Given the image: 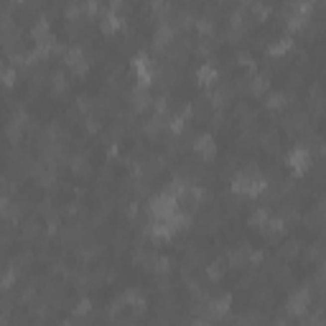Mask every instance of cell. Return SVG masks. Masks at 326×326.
<instances>
[{"mask_svg":"<svg viewBox=\"0 0 326 326\" xmlns=\"http://www.w3.org/2000/svg\"><path fill=\"white\" fill-rule=\"evenodd\" d=\"M13 79H15V72H13L10 67H5V84L10 87V84H13Z\"/></svg>","mask_w":326,"mask_h":326,"instance_id":"cell-8","label":"cell"},{"mask_svg":"<svg viewBox=\"0 0 326 326\" xmlns=\"http://www.w3.org/2000/svg\"><path fill=\"white\" fill-rule=\"evenodd\" d=\"M265 186H268V181L260 176V171L252 168V166L247 171H242V173H237V179L232 184V189L240 191V194H260Z\"/></svg>","mask_w":326,"mask_h":326,"instance_id":"cell-1","label":"cell"},{"mask_svg":"<svg viewBox=\"0 0 326 326\" xmlns=\"http://www.w3.org/2000/svg\"><path fill=\"white\" fill-rule=\"evenodd\" d=\"M283 100H286V95H270V97H268V105H270V107H280V105H283Z\"/></svg>","mask_w":326,"mask_h":326,"instance_id":"cell-7","label":"cell"},{"mask_svg":"<svg viewBox=\"0 0 326 326\" xmlns=\"http://www.w3.org/2000/svg\"><path fill=\"white\" fill-rule=\"evenodd\" d=\"M288 163H291L296 171H303V168L309 166V150H306V148H296L293 153L288 156Z\"/></svg>","mask_w":326,"mask_h":326,"instance_id":"cell-2","label":"cell"},{"mask_svg":"<svg viewBox=\"0 0 326 326\" xmlns=\"http://www.w3.org/2000/svg\"><path fill=\"white\" fill-rule=\"evenodd\" d=\"M51 87H54V92H64V90H67V77H64V74H54L51 77Z\"/></svg>","mask_w":326,"mask_h":326,"instance_id":"cell-6","label":"cell"},{"mask_svg":"<svg viewBox=\"0 0 326 326\" xmlns=\"http://www.w3.org/2000/svg\"><path fill=\"white\" fill-rule=\"evenodd\" d=\"M194 148H197L202 156H212V153H214V140H212V135H199L197 143H194Z\"/></svg>","mask_w":326,"mask_h":326,"instance_id":"cell-3","label":"cell"},{"mask_svg":"<svg viewBox=\"0 0 326 326\" xmlns=\"http://www.w3.org/2000/svg\"><path fill=\"white\" fill-rule=\"evenodd\" d=\"M133 102H135V110H143V107H148V105H150V97H148V92L138 90V92L133 95Z\"/></svg>","mask_w":326,"mask_h":326,"instance_id":"cell-4","label":"cell"},{"mask_svg":"<svg viewBox=\"0 0 326 326\" xmlns=\"http://www.w3.org/2000/svg\"><path fill=\"white\" fill-rule=\"evenodd\" d=\"M214 74H217V72H214V67H212V64H204V67L199 69V79H202L204 84H209V82L214 79Z\"/></svg>","mask_w":326,"mask_h":326,"instance_id":"cell-5","label":"cell"}]
</instances>
